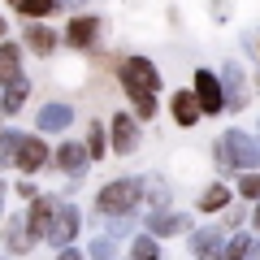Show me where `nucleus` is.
Returning a JSON list of instances; mask_svg holds the SVG:
<instances>
[{
	"label": "nucleus",
	"mask_w": 260,
	"mask_h": 260,
	"mask_svg": "<svg viewBox=\"0 0 260 260\" xmlns=\"http://www.w3.org/2000/svg\"><path fill=\"white\" fill-rule=\"evenodd\" d=\"M121 78V91H126V100L135 104V117L139 121H152L156 117V91H160V70L152 56H126L117 70Z\"/></svg>",
	"instance_id": "nucleus-1"
},
{
	"label": "nucleus",
	"mask_w": 260,
	"mask_h": 260,
	"mask_svg": "<svg viewBox=\"0 0 260 260\" xmlns=\"http://www.w3.org/2000/svg\"><path fill=\"white\" fill-rule=\"evenodd\" d=\"M213 148H217L213 160L221 169H239V174L260 169V139H256V135H247V130H239V126H230Z\"/></svg>",
	"instance_id": "nucleus-2"
},
{
	"label": "nucleus",
	"mask_w": 260,
	"mask_h": 260,
	"mask_svg": "<svg viewBox=\"0 0 260 260\" xmlns=\"http://www.w3.org/2000/svg\"><path fill=\"white\" fill-rule=\"evenodd\" d=\"M148 178H113V182L100 186V195H95V208H100L104 217H126L139 208V200L148 195Z\"/></svg>",
	"instance_id": "nucleus-3"
},
{
	"label": "nucleus",
	"mask_w": 260,
	"mask_h": 260,
	"mask_svg": "<svg viewBox=\"0 0 260 260\" xmlns=\"http://www.w3.org/2000/svg\"><path fill=\"white\" fill-rule=\"evenodd\" d=\"M191 91L200 95V104H204V117H217V113H225V87H221V74L217 70H195L191 74Z\"/></svg>",
	"instance_id": "nucleus-4"
},
{
	"label": "nucleus",
	"mask_w": 260,
	"mask_h": 260,
	"mask_svg": "<svg viewBox=\"0 0 260 260\" xmlns=\"http://www.w3.org/2000/svg\"><path fill=\"white\" fill-rule=\"evenodd\" d=\"M109 143H113V152H117V156L139 152V143H143L139 117H135V113H113V121H109Z\"/></svg>",
	"instance_id": "nucleus-5"
},
{
	"label": "nucleus",
	"mask_w": 260,
	"mask_h": 260,
	"mask_svg": "<svg viewBox=\"0 0 260 260\" xmlns=\"http://www.w3.org/2000/svg\"><path fill=\"white\" fill-rule=\"evenodd\" d=\"M221 87H225V109L239 113L243 104L251 100V87H247V70H243L239 61H225L221 65Z\"/></svg>",
	"instance_id": "nucleus-6"
},
{
	"label": "nucleus",
	"mask_w": 260,
	"mask_h": 260,
	"mask_svg": "<svg viewBox=\"0 0 260 260\" xmlns=\"http://www.w3.org/2000/svg\"><path fill=\"white\" fill-rule=\"evenodd\" d=\"M95 39H100V18L95 13H74L70 26H65V44L74 52H87V48H95Z\"/></svg>",
	"instance_id": "nucleus-7"
},
{
	"label": "nucleus",
	"mask_w": 260,
	"mask_h": 260,
	"mask_svg": "<svg viewBox=\"0 0 260 260\" xmlns=\"http://www.w3.org/2000/svg\"><path fill=\"white\" fill-rule=\"evenodd\" d=\"M74 234H78V208L74 204H56V217H52V225H48V247H70L74 243Z\"/></svg>",
	"instance_id": "nucleus-8"
},
{
	"label": "nucleus",
	"mask_w": 260,
	"mask_h": 260,
	"mask_svg": "<svg viewBox=\"0 0 260 260\" xmlns=\"http://www.w3.org/2000/svg\"><path fill=\"white\" fill-rule=\"evenodd\" d=\"M169 117H174V121H178L182 130H191L195 121L204 117V104H200V95H195L191 87H182V91H174V95H169Z\"/></svg>",
	"instance_id": "nucleus-9"
},
{
	"label": "nucleus",
	"mask_w": 260,
	"mask_h": 260,
	"mask_svg": "<svg viewBox=\"0 0 260 260\" xmlns=\"http://www.w3.org/2000/svg\"><path fill=\"white\" fill-rule=\"evenodd\" d=\"M35 126L44 130V135H61V130L74 126V109H70L65 100H48L44 109L35 113Z\"/></svg>",
	"instance_id": "nucleus-10"
},
{
	"label": "nucleus",
	"mask_w": 260,
	"mask_h": 260,
	"mask_svg": "<svg viewBox=\"0 0 260 260\" xmlns=\"http://www.w3.org/2000/svg\"><path fill=\"white\" fill-rule=\"evenodd\" d=\"M52 160H56V165H61L70 178H83V174H87V165H91V152H87V143H74V139H65L61 148L52 152Z\"/></svg>",
	"instance_id": "nucleus-11"
},
{
	"label": "nucleus",
	"mask_w": 260,
	"mask_h": 260,
	"mask_svg": "<svg viewBox=\"0 0 260 260\" xmlns=\"http://www.w3.org/2000/svg\"><path fill=\"white\" fill-rule=\"evenodd\" d=\"M148 234H156V239H174V234H191V217L174 213V208H156V213L148 217Z\"/></svg>",
	"instance_id": "nucleus-12"
},
{
	"label": "nucleus",
	"mask_w": 260,
	"mask_h": 260,
	"mask_svg": "<svg viewBox=\"0 0 260 260\" xmlns=\"http://www.w3.org/2000/svg\"><path fill=\"white\" fill-rule=\"evenodd\" d=\"M56 204H61V200H52V195H35V200H30L26 225H30L35 239H48V225H52V217H56Z\"/></svg>",
	"instance_id": "nucleus-13"
},
{
	"label": "nucleus",
	"mask_w": 260,
	"mask_h": 260,
	"mask_svg": "<svg viewBox=\"0 0 260 260\" xmlns=\"http://www.w3.org/2000/svg\"><path fill=\"white\" fill-rule=\"evenodd\" d=\"M13 165L22 169V174H35V169H44L48 165V143L39 139V135H26L22 139V148H18V160Z\"/></svg>",
	"instance_id": "nucleus-14"
},
{
	"label": "nucleus",
	"mask_w": 260,
	"mask_h": 260,
	"mask_svg": "<svg viewBox=\"0 0 260 260\" xmlns=\"http://www.w3.org/2000/svg\"><path fill=\"white\" fill-rule=\"evenodd\" d=\"M230 200H234V191H230L225 182H208L204 191H200V213H204V217L225 213V208H230Z\"/></svg>",
	"instance_id": "nucleus-15"
},
{
	"label": "nucleus",
	"mask_w": 260,
	"mask_h": 260,
	"mask_svg": "<svg viewBox=\"0 0 260 260\" xmlns=\"http://www.w3.org/2000/svg\"><path fill=\"white\" fill-rule=\"evenodd\" d=\"M22 44H30V52H35V56H52L61 39H56L48 26H39V22H26V30H22Z\"/></svg>",
	"instance_id": "nucleus-16"
},
{
	"label": "nucleus",
	"mask_w": 260,
	"mask_h": 260,
	"mask_svg": "<svg viewBox=\"0 0 260 260\" xmlns=\"http://www.w3.org/2000/svg\"><path fill=\"white\" fill-rule=\"evenodd\" d=\"M26 95H30V78H13V83H5L0 87V113H18L22 104H26Z\"/></svg>",
	"instance_id": "nucleus-17"
},
{
	"label": "nucleus",
	"mask_w": 260,
	"mask_h": 260,
	"mask_svg": "<svg viewBox=\"0 0 260 260\" xmlns=\"http://www.w3.org/2000/svg\"><path fill=\"white\" fill-rule=\"evenodd\" d=\"M13 13H22L26 22H39V18H52L61 9V0H5Z\"/></svg>",
	"instance_id": "nucleus-18"
},
{
	"label": "nucleus",
	"mask_w": 260,
	"mask_h": 260,
	"mask_svg": "<svg viewBox=\"0 0 260 260\" xmlns=\"http://www.w3.org/2000/svg\"><path fill=\"white\" fill-rule=\"evenodd\" d=\"M35 243V234H30V225L22 221V217H13L9 225H5V247L13 251V256H26V247Z\"/></svg>",
	"instance_id": "nucleus-19"
},
{
	"label": "nucleus",
	"mask_w": 260,
	"mask_h": 260,
	"mask_svg": "<svg viewBox=\"0 0 260 260\" xmlns=\"http://www.w3.org/2000/svg\"><path fill=\"white\" fill-rule=\"evenodd\" d=\"M191 251H195V256H204V251H225V234H221V225L191 230Z\"/></svg>",
	"instance_id": "nucleus-20"
},
{
	"label": "nucleus",
	"mask_w": 260,
	"mask_h": 260,
	"mask_svg": "<svg viewBox=\"0 0 260 260\" xmlns=\"http://www.w3.org/2000/svg\"><path fill=\"white\" fill-rule=\"evenodd\" d=\"M18 74H22V48L13 44V39H5V44H0V87L13 83Z\"/></svg>",
	"instance_id": "nucleus-21"
},
{
	"label": "nucleus",
	"mask_w": 260,
	"mask_h": 260,
	"mask_svg": "<svg viewBox=\"0 0 260 260\" xmlns=\"http://www.w3.org/2000/svg\"><path fill=\"white\" fill-rule=\"evenodd\" d=\"M130 260H160V239L156 234H135V243H130Z\"/></svg>",
	"instance_id": "nucleus-22"
},
{
	"label": "nucleus",
	"mask_w": 260,
	"mask_h": 260,
	"mask_svg": "<svg viewBox=\"0 0 260 260\" xmlns=\"http://www.w3.org/2000/svg\"><path fill=\"white\" fill-rule=\"evenodd\" d=\"M87 152H91V160H104V152H113L109 130H104L100 121H91V126H87Z\"/></svg>",
	"instance_id": "nucleus-23"
},
{
	"label": "nucleus",
	"mask_w": 260,
	"mask_h": 260,
	"mask_svg": "<svg viewBox=\"0 0 260 260\" xmlns=\"http://www.w3.org/2000/svg\"><path fill=\"white\" fill-rule=\"evenodd\" d=\"M22 139H26V135H22L18 126H5V130H0V160H18Z\"/></svg>",
	"instance_id": "nucleus-24"
},
{
	"label": "nucleus",
	"mask_w": 260,
	"mask_h": 260,
	"mask_svg": "<svg viewBox=\"0 0 260 260\" xmlns=\"http://www.w3.org/2000/svg\"><path fill=\"white\" fill-rule=\"evenodd\" d=\"M256 247V243H251V234H230V239H225V260H247V251Z\"/></svg>",
	"instance_id": "nucleus-25"
},
{
	"label": "nucleus",
	"mask_w": 260,
	"mask_h": 260,
	"mask_svg": "<svg viewBox=\"0 0 260 260\" xmlns=\"http://www.w3.org/2000/svg\"><path fill=\"white\" fill-rule=\"evenodd\" d=\"M87 256H91V260H117V239H113V234H100V239H91Z\"/></svg>",
	"instance_id": "nucleus-26"
},
{
	"label": "nucleus",
	"mask_w": 260,
	"mask_h": 260,
	"mask_svg": "<svg viewBox=\"0 0 260 260\" xmlns=\"http://www.w3.org/2000/svg\"><path fill=\"white\" fill-rule=\"evenodd\" d=\"M239 200H251V204L260 200V169H247V174H239Z\"/></svg>",
	"instance_id": "nucleus-27"
},
{
	"label": "nucleus",
	"mask_w": 260,
	"mask_h": 260,
	"mask_svg": "<svg viewBox=\"0 0 260 260\" xmlns=\"http://www.w3.org/2000/svg\"><path fill=\"white\" fill-rule=\"evenodd\" d=\"M130 217H135V213H126V217H109V234H113V239H126V234H130Z\"/></svg>",
	"instance_id": "nucleus-28"
},
{
	"label": "nucleus",
	"mask_w": 260,
	"mask_h": 260,
	"mask_svg": "<svg viewBox=\"0 0 260 260\" xmlns=\"http://www.w3.org/2000/svg\"><path fill=\"white\" fill-rule=\"evenodd\" d=\"M56 260H83V251H74V247H61V256Z\"/></svg>",
	"instance_id": "nucleus-29"
},
{
	"label": "nucleus",
	"mask_w": 260,
	"mask_h": 260,
	"mask_svg": "<svg viewBox=\"0 0 260 260\" xmlns=\"http://www.w3.org/2000/svg\"><path fill=\"white\" fill-rule=\"evenodd\" d=\"M195 260H225V251H204V256H195Z\"/></svg>",
	"instance_id": "nucleus-30"
},
{
	"label": "nucleus",
	"mask_w": 260,
	"mask_h": 260,
	"mask_svg": "<svg viewBox=\"0 0 260 260\" xmlns=\"http://www.w3.org/2000/svg\"><path fill=\"white\" fill-rule=\"evenodd\" d=\"M251 225L260 230V200H256V208H251Z\"/></svg>",
	"instance_id": "nucleus-31"
},
{
	"label": "nucleus",
	"mask_w": 260,
	"mask_h": 260,
	"mask_svg": "<svg viewBox=\"0 0 260 260\" xmlns=\"http://www.w3.org/2000/svg\"><path fill=\"white\" fill-rule=\"evenodd\" d=\"M0 213H5V182H0Z\"/></svg>",
	"instance_id": "nucleus-32"
},
{
	"label": "nucleus",
	"mask_w": 260,
	"mask_h": 260,
	"mask_svg": "<svg viewBox=\"0 0 260 260\" xmlns=\"http://www.w3.org/2000/svg\"><path fill=\"white\" fill-rule=\"evenodd\" d=\"M5 30H9V22H5V18H0V39H5Z\"/></svg>",
	"instance_id": "nucleus-33"
},
{
	"label": "nucleus",
	"mask_w": 260,
	"mask_h": 260,
	"mask_svg": "<svg viewBox=\"0 0 260 260\" xmlns=\"http://www.w3.org/2000/svg\"><path fill=\"white\" fill-rule=\"evenodd\" d=\"M0 260H9V256H0Z\"/></svg>",
	"instance_id": "nucleus-34"
},
{
	"label": "nucleus",
	"mask_w": 260,
	"mask_h": 260,
	"mask_svg": "<svg viewBox=\"0 0 260 260\" xmlns=\"http://www.w3.org/2000/svg\"><path fill=\"white\" fill-rule=\"evenodd\" d=\"M256 130H260V121H256Z\"/></svg>",
	"instance_id": "nucleus-35"
}]
</instances>
